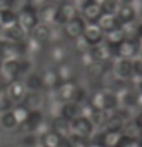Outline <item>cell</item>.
<instances>
[{
    "label": "cell",
    "instance_id": "obj_15",
    "mask_svg": "<svg viewBox=\"0 0 142 147\" xmlns=\"http://www.w3.org/2000/svg\"><path fill=\"white\" fill-rule=\"evenodd\" d=\"M97 24L101 27V30H102L104 33L121 27V23H119V20L117 19L115 14H105V13H102V14L99 16V19L97 20Z\"/></svg>",
    "mask_w": 142,
    "mask_h": 147
},
{
    "label": "cell",
    "instance_id": "obj_1",
    "mask_svg": "<svg viewBox=\"0 0 142 147\" xmlns=\"http://www.w3.org/2000/svg\"><path fill=\"white\" fill-rule=\"evenodd\" d=\"M37 7L30 4V3H26L23 6V9L17 13V23L27 32L30 33L40 22H39V16H37Z\"/></svg>",
    "mask_w": 142,
    "mask_h": 147
},
{
    "label": "cell",
    "instance_id": "obj_16",
    "mask_svg": "<svg viewBox=\"0 0 142 147\" xmlns=\"http://www.w3.org/2000/svg\"><path fill=\"white\" fill-rule=\"evenodd\" d=\"M111 113L112 114H109L104 123V130L105 131H121L127 120L122 116H119L117 111H111Z\"/></svg>",
    "mask_w": 142,
    "mask_h": 147
},
{
    "label": "cell",
    "instance_id": "obj_23",
    "mask_svg": "<svg viewBox=\"0 0 142 147\" xmlns=\"http://www.w3.org/2000/svg\"><path fill=\"white\" fill-rule=\"evenodd\" d=\"M104 93V100H102V109L108 113L114 111L118 106H119V100H118V96L115 92L112 90H105L102 92Z\"/></svg>",
    "mask_w": 142,
    "mask_h": 147
},
{
    "label": "cell",
    "instance_id": "obj_28",
    "mask_svg": "<svg viewBox=\"0 0 142 147\" xmlns=\"http://www.w3.org/2000/svg\"><path fill=\"white\" fill-rule=\"evenodd\" d=\"M107 117H108V111H105L102 109H94L93 113L88 116V120L91 121V124L94 127H101V126H104Z\"/></svg>",
    "mask_w": 142,
    "mask_h": 147
},
{
    "label": "cell",
    "instance_id": "obj_10",
    "mask_svg": "<svg viewBox=\"0 0 142 147\" xmlns=\"http://www.w3.org/2000/svg\"><path fill=\"white\" fill-rule=\"evenodd\" d=\"M1 34L6 40L9 42H13V43H17V42H23L26 37H27V32L19 24V23H13L7 27H3L1 29Z\"/></svg>",
    "mask_w": 142,
    "mask_h": 147
},
{
    "label": "cell",
    "instance_id": "obj_40",
    "mask_svg": "<svg viewBox=\"0 0 142 147\" xmlns=\"http://www.w3.org/2000/svg\"><path fill=\"white\" fill-rule=\"evenodd\" d=\"M26 4V1L24 0H9V9L10 10H13V11H16V13H19L21 9H23V6Z\"/></svg>",
    "mask_w": 142,
    "mask_h": 147
},
{
    "label": "cell",
    "instance_id": "obj_12",
    "mask_svg": "<svg viewBox=\"0 0 142 147\" xmlns=\"http://www.w3.org/2000/svg\"><path fill=\"white\" fill-rule=\"evenodd\" d=\"M81 17L85 20V22H90V23H97V20L99 19V16L102 14L101 11V6L94 1V0H88L81 9Z\"/></svg>",
    "mask_w": 142,
    "mask_h": 147
},
{
    "label": "cell",
    "instance_id": "obj_11",
    "mask_svg": "<svg viewBox=\"0 0 142 147\" xmlns=\"http://www.w3.org/2000/svg\"><path fill=\"white\" fill-rule=\"evenodd\" d=\"M83 36H84V39L87 40V43L90 46H94V45L101 43L104 40V32L101 30V27L97 23H90V22L85 23Z\"/></svg>",
    "mask_w": 142,
    "mask_h": 147
},
{
    "label": "cell",
    "instance_id": "obj_7",
    "mask_svg": "<svg viewBox=\"0 0 142 147\" xmlns=\"http://www.w3.org/2000/svg\"><path fill=\"white\" fill-rule=\"evenodd\" d=\"M88 53L90 56L93 57V60H97V61H107V60H111L115 56V47H109L105 42L102 43H97L94 46H90L88 49Z\"/></svg>",
    "mask_w": 142,
    "mask_h": 147
},
{
    "label": "cell",
    "instance_id": "obj_30",
    "mask_svg": "<svg viewBox=\"0 0 142 147\" xmlns=\"http://www.w3.org/2000/svg\"><path fill=\"white\" fill-rule=\"evenodd\" d=\"M0 20H1V26L3 27H7L13 23H17V13L10 10L9 7L0 10Z\"/></svg>",
    "mask_w": 142,
    "mask_h": 147
},
{
    "label": "cell",
    "instance_id": "obj_14",
    "mask_svg": "<svg viewBox=\"0 0 142 147\" xmlns=\"http://www.w3.org/2000/svg\"><path fill=\"white\" fill-rule=\"evenodd\" d=\"M20 103H23L29 110H39L44 106V97L37 90H30V92L24 93Z\"/></svg>",
    "mask_w": 142,
    "mask_h": 147
},
{
    "label": "cell",
    "instance_id": "obj_20",
    "mask_svg": "<svg viewBox=\"0 0 142 147\" xmlns=\"http://www.w3.org/2000/svg\"><path fill=\"white\" fill-rule=\"evenodd\" d=\"M55 9L57 6L50 3V4H43L40 10H37L39 22L44 24H54V16H55Z\"/></svg>",
    "mask_w": 142,
    "mask_h": 147
},
{
    "label": "cell",
    "instance_id": "obj_18",
    "mask_svg": "<svg viewBox=\"0 0 142 147\" xmlns=\"http://www.w3.org/2000/svg\"><path fill=\"white\" fill-rule=\"evenodd\" d=\"M58 114L63 116L65 120L71 121L73 119L81 116V114H80V104L75 103V101H64V104L60 106Z\"/></svg>",
    "mask_w": 142,
    "mask_h": 147
},
{
    "label": "cell",
    "instance_id": "obj_42",
    "mask_svg": "<svg viewBox=\"0 0 142 147\" xmlns=\"http://www.w3.org/2000/svg\"><path fill=\"white\" fill-rule=\"evenodd\" d=\"M119 4H134L137 0H117Z\"/></svg>",
    "mask_w": 142,
    "mask_h": 147
},
{
    "label": "cell",
    "instance_id": "obj_41",
    "mask_svg": "<svg viewBox=\"0 0 142 147\" xmlns=\"http://www.w3.org/2000/svg\"><path fill=\"white\" fill-rule=\"evenodd\" d=\"M132 76H142L141 59H132Z\"/></svg>",
    "mask_w": 142,
    "mask_h": 147
},
{
    "label": "cell",
    "instance_id": "obj_3",
    "mask_svg": "<svg viewBox=\"0 0 142 147\" xmlns=\"http://www.w3.org/2000/svg\"><path fill=\"white\" fill-rule=\"evenodd\" d=\"M139 39L135 37H127L124 39L117 47H115V56L122 59H134L139 54Z\"/></svg>",
    "mask_w": 142,
    "mask_h": 147
},
{
    "label": "cell",
    "instance_id": "obj_27",
    "mask_svg": "<svg viewBox=\"0 0 142 147\" xmlns=\"http://www.w3.org/2000/svg\"><path fill=\"white\" fill-rule=\"evenodd\" d=\"M23 83H24V87L29 89V90H40V89H43V79H41V74H37V73L29 74Z\"/></svg>",
    "mask_w": 142,
    "mask_h": 147
},
{
    "label": "cell",
    "instance_id": "obj_32",
    "mask_svg": "<svg viewBox=\"0 0 142 147\" xmlns=\"http://www.w3.org/2000/svg\"><path fill=\"white\" fill-rule=\"evenodd\" d=\"M57 71V74H58V79L61 80V82H64V80H73L74 79V70L71 69V66L70 64H67V63H60V66H58V69L55 70Z\"/></svg>",
    "mask_w": 142,
    "mask_h": 147
},
{
    "label": "cell",
    "instance_id": "obj_31",
    "mask_svg": "<svg viewBox=\"0 0 142 147\" xmlns=\"http://www.w3.org/2000/svg\"><path fill=\"white\" fill-rule=\"evenodd\" d=\"M11 111H13V114H14V117H16L17 126H19L20 123H23V121L26 120L27 114H29V109H27L23 103H20V101H19V103H14Z\"/></svg>",
    "mask_w": 142,
    "mask_h": 147
},
{
    "label": "cell",
    "instance_id": "obj_25",
    "mask_svg": "<svg viewBox=\"0 0 142 147\" xmlns=\"http://www.w3.org/2000/svg\"><path fill=\"white\" fill-rule=\"evenodd\" d=\"M121 133H122V134H125V136H128V137H131V139L141 140L142 129H139L138 126H135V124H134V121L129 119V120H127V121H125V124H124V127H122Z\"/></svg>",
    "mask_w": 142,
    "mask_h": 147
},
{
    "label": "cell",
    "instance_id": "obj_22",
    "mask_svg": "<svg viewBox=\"0 0 142 147\" xmlns=\"http://www.w3.org/2000/svg\"><path fill=\"white\" fill-rule=\"evenodd\" d=\"M51 130H54L60 136H68L70 134V121L65 120L63 116L57 114L51 120Z\"/></svg>",
    "mask_w": 142,
    "mask_h": 147
},
{
    "label": "cell",
    "instance_id": "obj_13",
    "mask_svg": "<svg viewBox=\"0 0 142 147\" xmlns=\"http://www.w3.org/2000/svg\"><path fill=\"white\" fill-rule=\"evenodd\" d=\"M137 14H138V10L135 9L134 4H119V7L115 13V16L119 20L121 26L127 24V23H131V22H135Z\"/></svg>",
    "mask_w": 142,
    "mask_h": 147
},
{
    "label": "cell",
    "instance_id": "obj_39",
    "mask_svg": "<svg viewBox=\"0 0 142 147\" xmlns=\"http://www.w3.org/2000/svg\"><path fill=\"white\" fill-rule=\"evenodd\" d=\"M37 136L34 133H24V137H23V144L24 146H36L37 144Z\"/></svg>",
    "mask_w": 142,
    "mask_h": 147
},
{
    "label": "cell",
    "instance_id": "obj_5",
    "mask_svg": "<svg viewBox=\"0 0 142 147\" xmlns=\"http://www.w3.org/2000/svg\"><path fill=\"white\" fill-rule=\"evenodd\" d=\"M84 27H85V20H84L80 14L75 16L74 19L68 20L67 23H64V24L61 26L63 34H64L65 37H68V39H75V37L81 36L83 32H84Z\"/></svg>",
    "mask_w": 142,
    "mask_h": 147
},
{
    "label": "cell",
    "instance_id": "obj_26",
    "mask_svg": "<svg viewBox=\"0 0 142 147\" xmlns=\"http://www.w3.org/2000/svg\"><path fill=\"white\" fill-rule=\"evenodd\" d=\"M60 139H61V136L50 129L47 133H44L40 137V143L46 147H60Z\"/></svg>",
    "mask_w": 142,
    "mask_h": 147
},
{
    "label": "cell",
    "instance_id": "obj_36",
    "mask_svg": "<svg viewBox=\"0 0 142 147\" xmlns=\"http://www.w3.org/2000/svg\"><path fill=\"white\" fill-rule=\"evenodd\" d=\"M139 146V140H135V139H131L125 134L121 133V137L117 143V147H137Z\"/></svg>",
    "mask_w": 142,
    "mask_h": 147
},
{
    "label": "cell",
    "instance_id": "obj_44",
    "mask_svg": "<svg viewBox=\"0 0 142 147\" xmlns=\"http://www.w3.org/2000/svg\"><path fill=\"white\" fill-rule=\"evenodd\" d=\"M53 4H60V3H63V1H65V0H50Z\"/></svg>",
    "mask_w": 142,
    "mask_h": 147
},
{
    "label": "cell",
    "instance_id": "obj_46",
    "mask_svg": "<svg viewBox=\"0 0 142 147\" xmlns=\"http://www.w3.org/2000/svg\"><path fill=\"white\" fill-rule=\"evenodd\" d=\"M0 64H1V60H0Z\"/></svg>",
    "mask_w": 142,
    "mask_h": 147
},
{
    "label": "cell",
    "instance_id": "obj_38",
    "mask_svg": "<svg viewBox=\"0 0 142 147\" xmlns=\"http://www.w3.org/2000/svg\"><path fill=\"white\" fill-rule=\"evenodd\" d=\"M102 100H104V93L102 92H95L94 94L90 97V104L94 109H102ZM104 110V109H102Z\"/></svg>",
    "mask_w": 142,
    "mask_h": 147
},
{
    "label": "cell",
    "instance_id": "obj_35",
    "mask_svg": "<svg viewBox=\"0 0 142 147\" xmlns=\"http://www.w3.org/2000/svg\"><path fill=\"white\" fill-rule=\"evenodd\" d=\"M73 40H74V49H75V51H77L78 54H84V53L88 51L90 45L87 43V40L84 39L83 34L78 36V37H75V39H73Z\"/></svg>",
    "mask_w": 142,
    "mask_h": 147
},
{
    "label": "cell",
    "instance_id": "obj_4",
    "mask_svg": "<svg viewBox=\"0 0 142 147\" xmlns=\"http://www.w3.org/2000/svg\"><path fill=\"white\" fill-rule=\"evenodd\" d=\"M93 131H94V126L84 116H78V117H75L70 121V133L71 134L88 139Z\"/></svg>",
    "mask_w": 142,
    "mask_h": 147
},
{
    "label": "cell",
    "instance_id": "obj_2",
    "mask_svg": "<svg viewBox=\"0 0 142 147\" xmlns=\"http://www.w3.org/2000/svg\"><path fill=\"white\" fill-rule=\"evenodd\" d=\"M78 14H80V10L74 6V3L65 0V1L57 4L55 16H54V24L63 26L64 23H67L68 20L74 19V17L78 16Z\"/></svg>",
    "mask_w": 142,
    "mask_h": 147
},
{
    "label": "cell",
    "instance_id": "obj_37",
    "mask_svg": "<svg viewBox=\"0 0 142 147\" xmlns=\"http://www.w3.org/2000/svg\"><path fill=\"white\" fill-rule=\"evenodd\" d=\"M14 106V101L10 98V96L7 93H3L0 94V111H7V110H11Z\"/></svg>",
    "mask_w": 142,
    "mask_h": 147
},
{
    "label": "cell",
    "instance_id": "obj_33",
    "mask_svg": "<svg viewBox=\"0 0 142 147\" xmlns=\"http://www.w3.org/2000/svg\"><path fill=\"white\" fill-rule=\"evenodd\" d=\"M101 11L105 13V14H115L118 7H119V3L117 0H102L101 1Z\"/></svg>",
    "mask_w": 142,
    "mask_h": 147
},
{
    "label": "cell",
    "instance_id": "obj_8",
    "mask_svg": "<svg viewBox=\"0 0 142 147\" xmlns=\"http://www.w3.org/2000/svg\"><path fill=\"white\" fill-rule=\"evenodd\" d=\"M43 120H44V114H43L41 109H39V110H29V114H27L26 120L23 123H20L17 127L23 133H33L40 126V123Z\"/></svg>",
    "mask_w": 142,
    "mask_h": 147
},
{
    "label": "cell",
    "instance_id": "obj_45",
    "mask_svg": "<svg viewBox=\"0 0 142 147\" xmlns=\"http://www.w3.org/2000/svg\"><path fill=\"white\" fill-rule=\"evenodd\" d=\"M1 29H3V26H1V20H0V32H1Z\"/></svg>",
    "mask_w": 142,
    "mask_h": 147
},
{
    "label": "cell",
    "instance_id": "obj_9",
    "mask_svg": "<svg viewBox=\"0 0 142 147\" xmlns=\"http://www.w3.org/2000/svg\"><path fill=\"white\" fill-rule=\"evenodd\" d=\"M77 90H78V84L74 82V79L60 82L58 86L55 87V92L58 94L60 101H74Z\"/></svg>",
    "mask_w": 142,
    "mask_h": 147
},
{
    "label": "cell",
    "instance_id": "obj_34",
    "mask_svg": "<svg viewBox=\"0 0 142 147\" xmlns=\"http://www.w3.org/2000/svg\"><path fill=\"white\" fill-rule=\"evenodd\" d=\"M50 56L53 57L54 61L63 63V61L65 60V57H67V51H65V49H64L63 46L55 45L54 47H51V50H50Z\"/></svg>",
    "mask_w": 142,
    "mask_h": 147
},
{
    "label": "cell",
    "instance_id": "obj_43",
    "mask_svg": "<svg viewBox=\"0 0 142 147\" xmlns=\"http://www.w3.org/2000/svg\"><path fill=\"white\" fill-rule=\"evenodd\" d=\"M9 6V0H0V10L6 9Z\"/></svg>",
    "mask_w": 142,
    "mask_h": 147
},
{
    "label": "cell",
    "instance_id": "obj_19",
    "mask_svg": "<svg viewBox=\"0 0 142 147\" xmlns=\"http://www.w3.org/2000/svg\"><path fill=\"white\" fill-rule=\"evenodd\" d=\"M124 39H127V34H125V30L121 26L118 29H114L111 32L104 33V40L102 42H105L109 47H117Z\"/></svg>",
    "mask_w": 142,
    "mask_h": 147
},
{
    "label": "cell",
    "instance_id": "obj_17",
    "mask_svg": "<svg viewBox=\"0 0 142 147\" xmlns=\"http://www.w3.org/2000/svg\"><path fill=\"white\" fill-rule=\"evenodd\" d=\"M26 93V87H24V83L20 82L19 79L10 82L7 84V94L10 96V98L14 101V103H19L21 101V98Z\"/></svg>",
    "mask_w": 142,
    "mask_h": 147
},
{
    "label": "cell",
    "instance_id": "obj_6",
    "mask_svg": "<svg viewBox=\"0 0 142 147\" xmlns=\"http://www.w3.org/2000/svg\"><path fill=\"white\" fill-rule=\"evenodd\" d=\"M115 79L118 80H129L132 76V59H122L118 57L112 61V69Z\"/></svg>",
    "mask_w": 142,
    "mask_h": 147
},
{
    "label": "cell",
    "instance_id": "obj_29",
    "mask_svg": "<svg viewBox=\"0 0 142 147\" xmlns=\"http://www.w3.org/2000/svg\"><path fill=\"white\" fill-rule=\"evenodd\" d=\"M0 124L3 129L6 130H13L17 127V121H16V117L13 114L11 110H7V111H1V116H0Z\"/></svg>",
    "mask_w": 142,
    "mask_h": 147
},
{
    "label": "cell",
    "instance_id": "obj_21",
    "mask_svg": "<svg viewBox=\"0 0 142 147\" xmlns=\"http://www.w3.org/2000/svg\"><path fill=\"white\" fill-rule=\"evenodd\" d=\"M30 36L33 39H36L39 43L41 45H46L50 42V26L44 24V23H39L31 32H30Z\"/></svg>",
    "mask_w": 142,
    "mask_h": 147
},
{
    "label": "cell",
    "instance_id": "obj_24",
    "mask_svg": "<svg viewBox=\"0 0 142 147\" xmlns=\"http://www.w3.org/2000/svg\"><path fill=\"white\" fill-rule=\"evenodd\" d=\"M41 79H43V89H54L58 86V83L61 82L58 79V74L55 70H47L41 74Z\"/></svg>",
    "mask_w": 142,
    "mask_h": 147
}]
</instances>
